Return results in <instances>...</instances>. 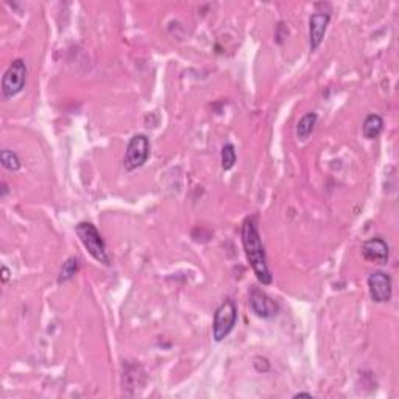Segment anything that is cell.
<instances>
[{"instance_id": "4fadbf2b", "label": "cell", "mask_w": 399, "mask_h": 399, "mask_svg": "<svg viewBox=\"0 0 399 399\" xmlns=\"http://www.w3.org/2000/svg\"><path fill=\"white\" fill-rule=\"evenodd\" d=\"M0 163H2L3 167L10 172H17L22 165L21 159H19L16 153L11 150H2V153H0Z\"/></svg>"}, {"instance_id": "9a60e30c", "label": "cell", "mask_w": 399, "mask_h": 399, "mask_svg": "<svg viewBox=\"0 0 399 399\" xmlns=\"http://www.w3.org/2000/svg\"><path fill=\"white\" fill-rule=\"evenodd\" d=\"M8 279H10V270L3 265V267H2V281L6 283V281H8Z\"/></svg>"}, {"instance_id": "8fae6325", "label": "cell", "mask_w": 399, "mask_h": 399, "mask_svg": "<svg viewBox=\"0 0 399 399\" xmlns=\"http://www.w3.org/2000/svg\"><path fill=\"white\" fill-rule=\"evenodd\" d=\"M317 121H318V116L315 114V112H308V114H304L301 119H299V122L296 125V136L301 139V141H306V139L314 133Z\"/></svg>"}, {"instance_id": "e0dca14e", "label": "cell", "mask_w": 399, "mask_h": 399, "mask_svg": "<svg viewBox=\"0 0 399 399\" xmlns=\"http://www.w3.org/2000/svg\"><path fill=\"white\" fill-rule=\"evenodd\" d=\"M295 398H312L310 393H304V391H301V393H296Z\"/></svg>"}, {"instance_id": "277c9868", "label": "cell", "mask_w": 399, "mask_h": 399, "mask_svg": "<svg viewBox=\"0 0 399 399\" xmlns=\"http://www.w3.org/2000/svg\"><path fill=\"white\" fill-rule=\"evenodd\" d=\"M27 75H29V69L22 58H16L8 69L5 70L2 78V97L5 100L16 97L19 92H22L25 88Z\"/></svg>"}, {"instance_id": "2e32d148", "label": "cell", "mask_w": 399, "mask_h": 399, "mask_svg": "<svg viewBox=\"0 0 399 399\" xmlns=\"http://www.w3.org/2000/svg\"><path fill=\"white\" fill-rule=\"evenodd\" d=\"M6 192H8V186H6L5 181H2V197L6 195Z\"/></svg>"}, {"instance_id": "8992f818", "label": "cell", "mask_w": 399, "mask_h": 399, "mask_svg": "<svg viewBox=\"0 0 399 399\" xmlns=\"http://www.w3.org/2000/svg\"><path fill=\"white\" fill-rule=\"evenodd\" d=\"M370 296L375 303H389L393 295V283L390 275L384 271H375L368 276Z\"/></svg>"}, {"instance_id": "7a4b0ae2", "label": "cell", "mask_w": 399, "mask_h": 399, "mask_svg": "<svg viewBox=\"0 0 399 399\" xmlns=\"http://www.w3.org/2000/svg\"><path fill=\"white\" fill-rule=\"evenodd\" d=\"M75 231H77L80 242L83 243V247L88 250L89 255L94 257L97 262L103 264V265H111L108 248H106L103 237L94 225H92L91 222H80L77 225Z\"/></svg>"}, {"instance_id": "3957f363", "label": "cell", "mask_w": 399, "mask_h": 399, "mask_svg": "<svg viewBox=\"0 0 399 399\" xmlns=\"http://www.w3.org/2000/svg\"><path fill=\"white\" fill-rule=\"evenodd\" d=\"M237 323V306L232 299H225L214 312L212 322V337L216 342H222L231 334Z\"/></svg>"}, {"instance_id": "9c48e42d", "label": "cell", "mask_w": 399, "mask_h": 399, "mask_svg": "<svg viewBox=\"0 0 399 399\" xmlns=\"http://www.w3.org/2000/svg\"><path fill=\"white\" fill-rule=\"evenodd\" d=\"M362 256L370 262L385 265L389 262L390 248L382 237H373L362 245Z\"/></svg>"}, {"instance_id": "6da1fadb", "label": "cell", "mask_w": 399, "mask_h": 399, "mask_svg": "<svg viewBox=\"0 0 399 399\" xmlns=\"http://www.w3.org/2000/svg\"><path fill=\"white\" fill-rule=\"evenodd\" d=\"M242 245L245 256H247L257 281L264 285L271 284L273 276H271V271L269 269L267 256H265L264 243L261 241V234H259L256 217H247L242 223Z\"/></svg>"}, {"instance_id": "30bf717a", "label": "cell", "mask_w": 399, "mask_h": 399, "mask_svg": "<svg viewBox=\"0 0 399 399\" xmlns=\"http://www.w3.org/2000/svg\"><path fill=\"white\" fill-rule=\"evenodd\" d=\"M384 130V119L379 114H370L365 117L363 125H362V131L363 136L367 139H376L379 137Z\"/></svg>"}, {"instance_id": "5bb4252c", "label": "cell", "mask_w": 399, "mask_h": 399, "mask_svg": "<svg viewBox=\"0 0 399 399\" xmlns=\"http://www.w3.org/2000/svg\"><path fill=\"white\" fill-rule=\"evenodd\" d=\"M237 161L236 149L232 144H225L222 149V167L223 170H231L234 167V164Z\"/></svg>"}, {"instance_id": "ba28073f", "label": "cell", "mask_w": 399, "mask_h": 399, "mask_svg": "<svg viewBox=\"0 0 399 399\" xmlns=\"http://www.w3.org/2000/svg\"><path fill=\"white\" fill-rule=\"evenodd\" d=\"M331 22V15L329 13H315L309 19V47L312 52H315L320 47L326 30H328V25Z\"/></svg>"}, {"instance_id": "52a82bcc", "label": "cell", "mask_w": 399, "mask_h": 399, "mask_svg": "<svg viewBox=\"0 0 399 399\" xmlns=\"http://www.w3.org/2000/svg\"><path fill=\"white\" fill-rule=\"evenodd\" d=\"M248 303L251 310L255 312V315H257L259 318H273L279 312V304L275 299L256 287L251 289Z\"/></svg>"}, {"instance_id": "7c38bea8", "label": "cell", "mask_w": 399, "mask_h": 399, "mask_svg": "<svg viewBox=\"0 0 399 399\" xmlns=\"http://www.w3.org/2000/svg\"><path fill=\"white\" fill-rule=\"evenodd\" d=\"M80 270V261L77 257H69L68 261L63 264L61 270H59V276H58V283H68L70 281L72 278L77 275V271Z\"/></svg>"}, {"instance_id": "5b68a950", "label": "cell", "mask_w": 399, "mask_h": 399, "mask_svg": "<svg viewBox=\"0 0 399 399\" xmlns=\"http://www.w3.org/2000/svg\"><path fill=\"white\" fill-rule=\"evenodd\" d=\"M150 158V139L145 135H135L126 145L123 167L126 172L137 170Z\"/></svg>"}]
</instances>
